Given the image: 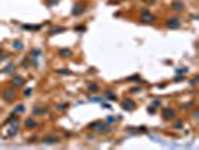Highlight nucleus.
I'll return each mask as SVG.
<instances>
[{
	"mask_svg": "<svg viewBox=\"0 0 199 150\" xmlns=\"http://www.w3.org/2000/svg\"><path fill=\"white\" fill-rule=\"evenodd\" d=\"M11 123H18V114L17 113H12V114L8 117V125Z\"/></svg>",
	"mask_w": 199,
	"mask_h": 150,
	"instance_id": "dca6fc26",
	"label": "nucleus"
},
{
	"mask_svg": "<svg viewBox=\"0 0 199 150\" xmlns=\"http://www.w3.org/2000/svg\"><path fill=\"white\" fill-rule=\"evenodd\" d=\"M0 51H2V48H0Z\"/></svg>",
	"mask_w": 199,
	"mask_h": 150,
	"instance_id": "a19ab883",
	"label": "nucleus"
},
{
	"mask_svg": "<svg viewBox=\"0 0 199 150\" xmlns=\"http://www.w3.org/2000/svg\"><path fill=\"white\" fill-rule=\"evenodd\" d=\"M183 80H184V75H178V77H175V81H178V83L183 81Z\"/></svg>",
	"mask_w": 199,
	"mask_h": 150,
	"instance_id": "72a5a7b5",
	"label": "nucleus"
},
{
	"mask_svg": "<svg viewBox=\"0 0 199 150\" xmlns=\"http://www.w3.org/2000/svg\"><path fill=\"white\" fill-rule=\"evenodd\" d=\"M87 8V3L86 2H79V3H77L75 6H73V9H72V15L73 17H78V15H81L84 11H86Z\"/></svg>",
	"mask_w": 199,
	"mask_h": 150,
	"instance_id": "f03ea898",
	"label": "nucleus"
},
{
	"mask_svg": "<svg viewBox=\"0 0 199 150\" xmlns=\"http://www.w3.org/2000/svg\"><path fill=\"white\" fill-rule=\"evenodd\" d=\"M88 101H91V102H102V99H100V98H88Z\"/></svg>",
	"mask_w": 199,
	"mask_h": 150,
	"instance_id": "c85d7f7f",
	"label": "nucleus"
},
{
	"mask_svg": "<svg viewBox=\"0 0 199 150\" xmlns=\"http://www.w3.org/2000/svg\"><path fill=\"white\" fill-rule=\"evenodd\" d=\"M147 111L150 113V114H154V113H156V108H154V107H148Z\"/></svg>",
	"mask_w": 199,
	"mask_h": 150,
	"instance_id": "c756f323",
	"label": "nucleus"
},
{
	"mask_svg": "<svg viewBox=\"0 0 199 150\" xmlns=\"http://www.w3.org/2000/svg\"><path fill=\"white\" fill-rule=\"evenodd\" d=\"M15 96H17V93L14 90H3V93H2V98L5 101H8V102H12L15 99Z\"/></svg>",
	"mask_w": 199,
	"mask_h": 150,
	"instance_id": "423d86ee",
	"label": "nucleus"
},
{
	"mask_svg": "<svg viewBox=\"0 0 199 150\" xmlns=\"http://www.w3.org/2000/svg\"><path fill=\"white\" fill-rule=\"evenodd\" d=\"M18 134V123H12V126L9 128V131H8V137H15Z\"/></svg>",
	"mask_w": 199,
	"mask_h": 150,
	"instance_id": "9d476101",
	"label": "nucleus"
},
{
	"mask_svg": "<svg viewBox=\"0 0 199 150\" xmlns=\"http://www.w3.org/2000/svg\"><path fill=\"white\" fill-rule=\"evenodd\" d=\"M75 30H77V32H84V30H86V27H84V26H77V27H75Z\"/></svg>",
	"mask_w": 199,
	"mask_h": 150,
	"instance_id": "7c9ffc66",
	"label": "nucleus"
},
{
	"mask_svg": "<svg viewBox=\"0 0 199 150\" xmlns=\"http://www.w3.org/2000/svg\"><path fill=\"white\" fill-rule=\"evenodd\" d=\"M121 107H123V110H126V111H133V110H135V102H133L132 99H124Z\"/></svg>",
	"mask_w": 199,
	"mask_h": 150,
	"instance_id": "1a4fd4ad",
	"label": "nucleus"
},
{
	"mask_svg": "<svg viewBox=\"0 0 199 150\" xmlns=\"http://www.w3.org/2000/svg\"><path fill=\"white\" fill-rule=\"evenodd\" d=\"M90 129H93V131H96V132H99V134H108L111 131L109 125L103 123V122H94V123H91L90 125Z\"/></svg>",
	"mask_w": 199,
	"mask_h": 150,
	"instance_id": "f257e3e1",
	"label": "nucleus"
},
{
	"mask_svg": "<svg viewBox=\"0 0 199 150\" xmlns=\"http://www.w3.org/2000/svg\"><path fill=\"white\" fill-rule=\"evenodd\" d=\"M162 117L166 119V120L175 119V111H174L172 108H163V111H162Z\"/></svg>",
	"mask_w": 199,
	"mask_h": 150,
	"instance_id": "6e6552de",
	"label": "nucleus"
},
{
	"mask_svg": "<svg viewBox=\"0 0 199 150\" xmlns=\"http://www.w3.org/2000/svg\"><path fill=\"white\" fill-rule=\"evenodd\" d=\"M5 59H6V54H3L2 51H0V62H2V60H5Z\"/></svg>",
	"mask_w": 199,
	"mask_h": 150,
	"instance_id": "e433bc0d",
	"label": "nucleus"
},
{
	"mask_svg": "<svg viewBox=\"0 0 199 150\" xmlns=\"http://www.w3.org/2000/svg\"><path fill=\"white\" fill-rule=\"evenodd\" d=\"M43 113H46V108H35V110H33V114L35 116L43 114Z\"/></svg>",
	"mask_w": 199,
	"mask_h": 150,
	"instance_id": "aec40b11",
	"label": "nucleus"
},
{
	"mask_svg": "<svg viewBox=\"0 0 199 150\" xmlns=\"http://www.w3.org/2000/svg\"><path fill=\"white\" fill-rule=\"evenodd\" d=\"M151 105L154 107V108H157V107H160V105H162V101H160V99H154V101L151 102Z\"/></svg>",
	"mask_w": 199,
	"mask_h": 150,
	"instance_id": "a878e982",
	"label": "nucleus"
},
{
	"mask_svg": "<svg viewBox=\"0 0 199 150\" xmlns=\"http://www.w3.org/2000/svg\"><path fill=\"white\" fill-rule=\"evenodd\" d=\"M14 48H15V50H23L24 45H23L21 41H14Z\"/></svg>",
	"mask_w": 199,
	"mask_h": 150,
	"instance_id": "6ab92c4d",
	"label": "nucleus"
},
{
	"mask_svg": "<svg viewBox=\"0 0 199 150\" xmlns=\"http://www.w3.org/2000/svg\"><path fill=\"white\" fill-rule=\"evenodd\" d=\"M59 56L63 57V59H68V57L72 56V51H70L69 48H61V50H59Z\"/></svg>",
	"mask_w": 199,
	"mask_h": 150,
	"instance_id": "9b49d317",
	"label": "nucleus"
},
{
	"mask_svg": "<svg viewBox=\"0 0 199 150\" xmlns=\"http://www.w3.org/2000/svg\"><path fill=\"white\" fill-rule=\"evenodd\" d=\"M88 90H90V92H97V90H99V86H97V84H88Z\"/></svg>",
	"mask_w": 199,
	"mask_h": 150,
	"instance_id": "b1692460",
	"label": "nucleus"
},
{
	"mask_svg": "<svg viewBox=\"0 0 199 150\" xmlns=\"http://www.w3.org/2000/svg\"><path fill=\"white\" fill-rule=\"evenodd\" d=\"M57 74H60V75H70V74H72V72L70 71H68V69H64V68H61V69H57Z\"/></svg>",
	"mask_w": 199,
	"mask_h": 150,
	"instance_id": "412c9836",
	"label": "nucleus"
},
{
	"mask_svg": "<svg viewBox=\"0 0 199 150\" xmlns=\"http://www.w3.org/2000/svg\"><path fill=\"white\" fill-rule=\"evenodd\" d=\"M198 116H199L198 110H195V113H193V117H195V119H198Z\"/></svg>",
	"mask_w": 199,
	"mask_h": 150,
	"instance_id": "ea45409f",
	"label": "nucleus"
},
{
	"mask_svg": "<svg viewBox=\"0 0 199 150\" xmlns=\"http://www.w3.org/2000/svg\"><path fill=\"white\" fill-rule=\"evenodd\" d=\"M192 105H193V102H189V104H184L183 108H192Z\"/></svg>",
	"mask_w": 199,
	"mask_h": 150,
	"instance_id": "f704fd0d",
	"label": "nucleus"
},
{
	"mask_svg": "<svg viewBox=\"0 0 199 150\" xmlns=\"http://www.w3.org/2000/svg\"><path fill=\"white\" fill-rule=\"evenodd\" d=\"M141 21H142V23H145V24H150V23L156 21V17H154V15H151L147 9H144V11L141 12Z\"/></svg>",
	"mask_w": 199,
	"mask_h": 150,
	"instance_id": "7ed1b4c3",
	"label": "nucleus"
},
{
	"mask_svg": "<svg viewBox=\"0 0 199 150\" xmlns=\"http://www.w3.org/2000/svg\"><path fill=\"white\" fill-rule=\"evenodd\" d=\"M102 108H108V110H109V108H111V105H109L108 102H103V101H102Z\"/></svg>",
	"mask_w": 199,
	"mask_h": 150,
	"instance_id": "473e14b6",
	"label": "nucleus"
},
{
	"mask_svg": "<svg viewBox=\"0 0 199 150\" xmlns=\"http://www.w3.org/2000/svg\"><path fill=\"white\" fill-rule=\"evenodd\" d=\"M198 77H193V78H192L190 80V84H192V86H196V84H198Z\"/></svg>",
	"mask_w": 199,
	"mask_h": 150,
	"instance_id": "cd10ccee",
	"label": "nucleus"
},
{
	"mask_svg": "<svg viewBox=\"0 0 199 150\" xmlns=\"http://www.w3.org/2000/svg\"><path fill=\"white\" fill-rule=\"evenodd\" d=\"M172 9L174 11H177V12H181L183 9H184V3L180 2V0H177V2H174L172 3Z\"/></svg>",
	"mask_w": 199,
	"mask_h": 150,
	"instance_id": "f8f14e48",
	"label": "nucleus"
},
{
	"mask_svg": "<svg viewBox=\"0 0 199 150\" xmlns=\"http://www.w3.org/2000/svg\"><path fill=\"white\" fill-rule=\"evenodd\" d=\"M24 84H26V80H24V77H21V75H15L14 78L11 80V86L15 87V89L23 87Z\"/></svg>",
	"mask_w": 199,
	"mask_h": 150,
	"instance_id": "20e7f679",
	"label": "nucleus"
},
{
	"mask_svg": "<svg viewBox=\"0 0 199 150\" xmlns=\"http://www.w3.org/2000/svg\"><path fill=\"white\" fill-rule=\"evenodd\" d=\"M15 68H17L15 63H9L8 66L3 69V74H14V72H15Z\"/></svg>",
	"mask_w": 199,
	"mask_h": 150,
	"instance_id": "4468645a",
	"label": "nucleus"
},
{
	"mask_svg": "<svg viewBox=\"0 0 199 150\" xmlns=\"http://www.w3.org/2000/svg\"><path fill=\"white\" fill-rule=\"evenodd\" d=\"M175 74L184 75V74H187V68H178V69H175Z\"/></svg>",
	"mask_w": 199,
	"mask_h": 150,
	"instance_id": "5701e85b",
	"label": "nucleus"
},
{
	"mask_svg": "<svg viewBox=\"0 0 199 150\" xmlns=\"http://www.w3.org/2000/svg\"><path fill=\"white\" fill-rule=\"evenodd\" d=\"M37 126V122L35 119H27L26 120V128L27 129H32V128H36Z\"/></svg>",
	"mask_w": 199,
	"mask_h": 150,
	"instance_id": "2eb2a0df",
	"label": "nucleus"
},
{
	"mask_svg": "<svg viewBox=\"0 0 199 150\" xmlns=\"http://www.w3.org/2000/svg\"><path fill=\"white\" fill-rule=\"evenodd\" d=\"M30 93H32V89H27L24 92V96H30Z\"/></svg>",
	"mask_w": 199,
	"mask_h": 150,
	"instance_id": "c9c22d12",
	"label": "nucleus"
},
{
	"mask_svg": "<svg viewBox=\"0 0 199 150\" xmlns=\"http://www.w3.org/2000/svg\"><path fill=\"white\" fill-rule=\"evenodd\" d=\"M120 119H121L120 116H117V119H115L114 116H108V117H106V123H108V125H112V123H115V120H120Z\"/></svg>",
	"mask_w": 199,
	"mask_h": 150,
	"instance_id": "f3484780",
	"label": "nucleus"
},
{
	"mask_svg": "<svg viewBox=\"0 0 199 150\" xmlns=\"http://www.w3.org/2000/svg\"><path fill=\"white\" fill-rule=\"evenodd\" d=\"M68 104H60V105L57 107V110H60V111H64V110H66V108H68Z\"/></svg>",
	"mask_w": 199,
	"mask_h": 150,
	"instance_id": "bb28decb",
	"label": "nucleus"
},
{
	"mask_svg": "<svg viewBox=\"0 0 199 150\" xmlns=\"http://www.w3.org/2000/svg\"><path fill=\"white\" fill-rule=\"evenodd\" d=\"M57 3V0H48V5H55Z\"/></svg>",
	"mask_w": 199,
	"mask_h": 150,
	"instance_id": "58836bf2",
	"label": "nucleus"
},
{
	"mask_svg": "<svg viewBox=\"0 0 199 150\" xmlns=\"http://www.w3.org/2000/svg\"><path fill=\"white\" fill-rule=\"evenodd\" d=\"M139 90H141L139 87H133L132 90H130V92H132V93H135V92H139Z\"/></svg>",
	"mask_w": 199,
	"mask_h": 150,
	"instance_id": "4c0bfd02",
	"label": "nucleus"
},
{
	"mask_svg": "<svg viewBox=\"0 0 199 150\" xmlns=\"http://www.w3.org/2000/svg\"><path fill=\"white\" fill-rule=\"evenodd\" d=\"M127 81H135V83H141L142 80H141V77H139V75H132V77H129V78H127Z\"/></svg>",
	"mask_w": 199,
	"mask_h": 150,
	"instance_id": "4be33fe9",
	"label": "nucleus"
},
{
	"mask_svg": "<svg viewBox=\"0 0 199 150\" xmlns=\"http://www.w3.org/2000/svg\"><path fill=\"white\" fill-rule=\"evenodd\" d=\"M180 26H181V21H180L178 18H169V20L166 21V27L171 29V30H175V29H178Z\"/></svg>",
	"mask_w": 199,
	"mask_h": 150,
	"instance_id": "39448f33",
	"label": "nucleus"
},
{
	"mask_svg": "<svg viewBox=\"0 0 199 150\" xmlns=\"http://www.w3.org/2000/svg\"><path fill=\"white\" fill-rule=\"evenodd\" d=\"M42 143H45V144H57V143H60V137H57V135H46V137H43Z\"/></svg>",
	"mask_w": 199,
	"mask_h": 150,
	"instance_id": "0eeeda50",
	"label": "nucleus"
},
{
	"mask_svg": "<svg viewBox=\"0 0 199 150\" xmlns=\"http://www.w3.org/2000/svg\"><path fill=\"white\" fill-rule=\"evenodd\" d=\"M24 110H26V108H24V105H18L17 108H15V111H14V113L20 114V113H24Z\"/></svg>",
	"mask_w": 199,
	"mask_h": 150,
	"instance_id": "393cba45",
	"label": "nucleus"
},
{
	"mask_svg": "<svg viewBox=\"0 0 199 150\" xmlns=\"http://www.w3.org/2000/svg\"><path fill=\"white\" fill-rule=\"evenodd\" d=\"M105 96L108 98L109 101H117V95H114L112 92H105Z\"/></svg>",
	"mask_w": 199,
	"mask_h": 150,
	"instance_id": "a211bd4d",
	"label": "nucleus"
},
{
	"mask_svg": "<svg viewBox=\"0 0 199 150\" xmlns=\"http://www.w3.org/2000/svg\"><path fill=\"white\" fill-rule=\"evenodd\" d=\"M63 32H66V27H52L51 30H50V35H59V33H63Z\"/></svg>",
	"mask_w": 199,
	"mask_h": 150,
	"instance_id": "ddd939ff",
	"label": "nucleus"
},
{
	"mask_svg": "<svg viewBox=\"0 0 199 150\" xmlns=\"http://www.w3.org/2000/svg\"><path fill=\"white\" fill-rule=\"evenodd\" d=\"M174 128H183V122H180V120L175 122V123H174Z\"/></svg>",
	"mask_w": 199,
	"mask_h": 150,
	"instance_id": "2f4dec72",
	"label": "nucleus"
}]
</instances>
